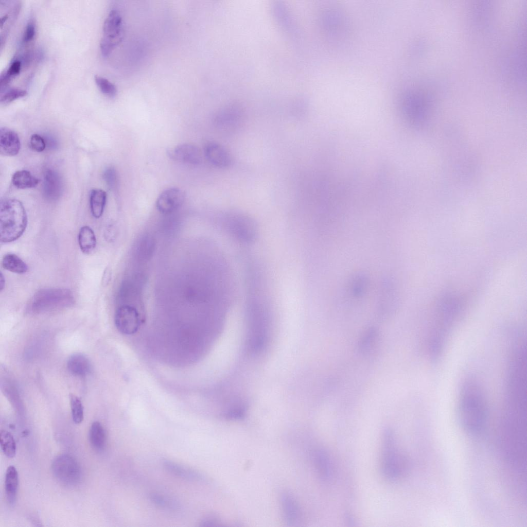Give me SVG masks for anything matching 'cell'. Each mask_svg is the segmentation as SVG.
Masks as SVG:
<instances>
[{
	"label": "cell",
	"mask_w": 527,
	"mask_h": 527,
	"mask_svg": "<svg viewBox=\"0 0 527 527\" xmlns=\"http://www.w3.org/2000/svg\"><path fill=\"white\" fill-rule=\"evenodd\" d=\"M327 456L322 452H318L316 456V461L318 469L324 477H327L329 472V463Z\"/></svg>",
	"instance_id": "30"
},
{
	"label": "cell",
	"mask_w": 527,
	"mask_h": 527,
	"mask_svg": "<svg viewBox=\"0 0 527 527\" xmlns=\"http://www.w3.org/2000/svg\"><path fill=\"white\" fill-rule=\"evenodd\" d=\"M0 443L1 449L6 456L12 458L15 456L16 443L12 435L9 432L1 430Z\"/></svg>",
	"instance_id": "24"
},
{
	"label": "cell",
	"mask_w": 527,
	"mask_h": 527,
	"mask_svg": "<svg viewBox=\"0 0 527 527\" xmlns=\"http://www.w3.org/2000/svg\"><path fill=\"white\" fill-rule=\"evenodd\" d=\"M27 225V214L21 201L14 199L1 201L0 234L2 242H11L19 239L25 232Z\"/></svg>",
	"instance_id": "2"
},
{
	"label": "cell",
	"mask_w": 527,
	"mask_h": 527,
	"mask_svg": "<svg viewBox=\"0 0 527 527\" xmlns=\"http://www.w3.org/2000/svg\"><path fill=\"white\" fill-rule=\"evenodd\" d=\"M95 82L100 91L109 97H114L117 94L115 85L105 78L100 76H95Z\"/></svg>",
	"instance_id": "27"
},
{
	"label": "cell",
	"mask_w": 527,
	"mask_h": 527,
	"mask_svg": "<svg viewBox=\"0 0 527 527\" xmlns=\"http://www.w3.org/2000/svg\"><path fill=\"white\" fill-rule=\"evenodd\" d=\"M75 302L73 292L66 288H48L38 290L31 297L29 309L33 313H43L66 308Z\"/></svg>",
	"instance_id": "3"
},
{
	"label": "cell",
	"mask_w": 527,
	"mask_h": 527,
	"mask_svg": "<svg viewBox=\"0 0 527 527\" xmlns=\"http://www.w3.org/2000/svg\"><path fill=\"white\" fill-rule=\"evenodd\" d=\"M36 35V24L33 20L27 23L23 36V42L25 44L31 41Z\"/></svg>",
	"instance_id": "32"
},
{
	"label": "cell",
	"mask_w": 527,
	"mask_h": 527,
	"mask_svg": "<svg viewBox=\"0 0 527 527\" xmlns=\"http://www.w3.org/2000/svg\"><path fill=\"white\" fill-rule=\"evenodd\" d=\"M111 277V273L109 269H107L104 271L102 282L103 285H107L109 282L110 280Z\"/></svg>",
	"instance_id": "35"
},
{
	"label": "cell",
	"mask_w": 527,
	"mask_h": 527,
	"mask_svg": "<svg viewBox=\"0 0 527 527\" xmlns=\"http://www.w3.org/2000/svg\"><path fill=\"white\" fill-rule=\"evenodd\" d=\"M5 277L3 275V273H1V276H0V289H1V291H2L4 289V287H5Z\"/></svg>",
	"instance_id": "36"
},
{
	"label": "cell",
	"mask_w": 527,
	"mask_h": 527,
	"mask_svg": "<svg viewBox=\"0 0 527 527\" xmlns=\"http://www.w3.org/2000/svg\"><path fill=\"white\" fill-rule=\"evenodd\" d=\"M62 182L59 174L51 169H47L44 175L43 192L48 200H57L61 195Z\"/></svg>",
	"instance_id": "13"
},
{
	"label": "cell",
	"mask_w": 527,
	"mask_h": 527,
	"mask_svg": "<svg viewBox=\"0 0 527 527\" xmlns=\"http://www.w3.org/2000/svg\"><path fill=\"white\" fill-rule=\"evenodd\" d=\"M185 195L178 188H170L163 191L158 197L156 207L163 214H169L177 210L183 203Z\"/></svg>",
	"instance_id": "8"
},
{
	"label": "cell",
	"mask_w": 527,
	"mask_h": 527,
	"mask_svg": "<svg viewBox=\"0 0 527 527\" xmlns=\"http://www.w3.org/2000/svg\"><path fill=\"white\" fill-rule=\"evenodd\" d=\"M364 278H359L354 283L353 290L356 295H360L364 291L365 282Z\"/></svg>",
	"instance_id": "34"
},
{
	"label": "cell",
	"mask_w": 527,
	"mask_h": 527,
	"mask_svg": "<svg viewBox=\"0 0 527 527\" xmlns=\"http://www.w3.org/2000/svg\"><path fill=\"white\" fill-rule=\"evenodd\" d=\"M457 415L459 423L466 433L480 434L488 420V407L480 383L473 377L465 379L460 388Z\"/></svg>",
	"instance_id": "1"
},
{
	"label": "cell",
	"mask_w": 527,
	"mask_h": 527,
	"mask_svg": "<svg viewBox=\"0 0 527 527\" xmlns=\"http://www.w3.org/2000/svg\"><path fill=\"white\" fill-rule=\"evenodd\" d=\"M21 69V62L18 60L14 61L9 66L8 70L3 74L10 80L18 75Z\"/></svg>",
	"instance_id": "33"
},
{
	"label": "cell",
	"mask_w": 527,
	"mask_h": 527,
	"mask_svg": "<svg viewBox=\"0 0 527 527\" xmlns=\"http://www.w3.org/2000/svg\"><path fill=\"white\" fill-rule=\"evenodd\" d=\"M90 443L94 449L102 450L106 444V434L102 425L98 421H94L91 426L89 431Z\"/></svg>",
	"instance_id": "21"
},
{
	"label": "cell",
	"mask_w": 527,
	"mask_h": 527,
	"mask_svg": "<svg viewBox=\"0 0 527 527\" xmlns=\"http://www.w3.org/2000/svg\"><path fill=\"white\" fill-rule=\"evenodd\" d=\"M107 201L106 192L100 189L92 190L90 197V209L92 215L96 218H100L104 211Z\"/></svg>",
	"instance_id": "19"
},
{
	"label": "cell",
	"mask_w": 527,
	"mask_h": 527,
	"mask_svg": "<svg viewBox=\"0 0 527 527\" xmlns=\"http://www.w3.org/2000/svg\"><path fill=\"white\" fill-rule=\"evenodd\" d=\"M27 94V92L24 90L19 89H12L5 93L1 97V103H8L15 99L23 97Z\"/></svg>",
	"instance_id": "29"
},
{
	"label": "cell",
	"mask_w": 527,
	"mask_h": 527,
	"mask_svg": "<svg viewBox=\"0 0 527 527\" xmlns=\"http://www.w3.org/2000/svg\"><path fill=\"white\" fill-rule=\"evenodd\" d=\"M149 498L154 505L162 508L176 510L179 507L178 503L172 499L159 494H151Z\"/></svg>",
	"instance_id": "26"
},
{
	"label": "cell",
	"mask_w": 527,
	"mask_h": 527,
	"mask_svg": "<svg viewBox=\"0 0 527 527\" xmlns=\"http://www.w3.org/2000/svg\"><path fill=\"white\" fill-rule=\"evenodd\" d=\"M103 178L111 190L117 191L118 187V178L117 173L114 168H107L104 172Z\"/></svg>",
	"instance_id": "28"
},
{
	"label": "cell",
	"mask_w": 527,
	"mask_h": 527,
	"mask_svg": "<svg viewBox=\"0 0 527 527\" xmlns=\"http://www.w3.org/2000/svg\"><path fill=\"white\" fill-rule=\"evenodd\" d=\"M380 341V333L375 327H370L364 331L359 341L360 352L364 355L372 354L376 350Z\"/></svg>",
	"instance_id": "14"
},
{
	"label": "cell",
	"mask_w": 527,
	"mask_h": 527,
	"mask_svg": "<svg viewBox=\"0 0 527 527\" xmlns=\"http://www.w3.org/2000/svg\"><path fill=\"white\" fill-rule=\"evenodd\" d=\"M123 37V22L120 13L112 9L107 16L103 25L102 36L100 48L102 56H109L121 42Z\"/></svg>",
	"instance_id": "4"
},
{
	"label": "cell",
	"mask_w": 527,
	"mask_h": 527,
	"mask_svg": "<svg viewBox=\"0 0 527 527\" xmlns=\"http://www.w3.org/2000/svg\"><path fill=\"white\" fill-rule=\"evenodd\" d=\"M21 148V142L17 134L13 130L2 127L0 129V153L6 156H14Z\"/></svg>",
	"instance_id": "12"
},
{
	"label": "cell",
	"mask_w": 527,
	"mask_h": 527,
	"mask_svg": "<svg viewBox=\"0 0 527 527\" xmlns=\"http://www.w3.org/2000/svg\"><path fill=\"white\" fill-rule=\"evenodd\" d=\"M163 465L168 471L177 477L194 481H201L203 479V476L197 471L171 461L165 460Z\"/></svg>",
	"instance_id": "16"
},
{
	"label": "cell",
	"mask_w": 527,
	"mask_h": 527,
	"mask_svg": "<svg viewBox=\"0 0 527 527\" xmlns=\"http://www.w3.org/2000/svg\"><path fill=\"white\" fill-rule=\"evenodd\" d=\"M12 182L14 186L20 189L34 187L39 180L29 171L25 170H19L14 173L12 177Z\"/></svg>",
	"instance_id": "23"
},
{
	"label": "cell",
	"mask_w": 527,
	"mask_h": 527,
	"mask_svg": "<svg viewBox=\"0 0 527 527\" xmlns=\"http://www.w3.org/2000/svg\"><path fill=\"white\" fill-rule=\"evenodd\" d=\"M143 318L135 307L124 304L116 310L115 324L121 333L130 335L136 332L143 323Z\"/></svg>",
	"instance_id": "6"
},
{
	"label": "cell",
	"mask_w": 527,
	"mask_h": 527,
	"mask_svg": "<svg viewBox=\"0 0 527 527\" xmlns=\"http://www.w3.org/2000/svg\"><path fill=\"white\" fill-rule=\"evenodd\" d=\"M67 366L72 374L78 376L86 375L91 370L89 359L82 354H75L71 356L67 361Z\"/></svg>",
	"instance_id": "17"
},
{
	"label": "cell",
	"mask_w": 527,
	"mask_h": 527,
	"mask_svg": "<svg viewBox=\"0 0 527 527\" xmlns=\"http://www.w3.org/2000/svg\"><path fill=\"white\" fill-rule=\"evenodd\" d=\"M281 499L286 520L289 523H295L299 517V511L294 499L288 493H283Z\"/></svg>",
	"instance_id": "20"
},
{
	"label": "cell",
	"mask_w": 527,
	"mask_h": 527,
	"mask_svg": "<svg viewBox=\"0 0 527 527\" xmlns=\"http://www.w3.org/2000/svg\"><path fill=\"white\" fill-rule=\"evenodd\" d=\"M167 153L170 159L181 163L198 165L202 161L200 150L191 144L179 145L169 150Z\"/></svg>",
	"instance_id": "10"
},
{
	"label": "cell",
	"mask_w": 527,
	"mask_h": 527,
	"mask_svg": "<svg viewBox=\"0 0 527 527\" xmlns=\"http://www.w3.org/2000/svg\"><path fill=\"white\" fill-rule=\"evenodd\" d=\"M2 267L6 270L17 274H24L28 270L26 264L17 255L8 253L3 256Z\"/></svg>",
	"instance_id": "22"
},
{
	"label": "cell",
	"mask_w": 527,
	"mask_h": 527,
	"mask_svg": "<svg viewBox=\"0 0 527 527\" xmlns=\"http://www.w3.org/2000/svg\"><path fill=\"white\" fill-rule=\"evenodd\" d=\"M80 249L85 254H90L96 246V238L93 230L89 226L81 227L78 235Z\"/></svg>",
	"instance_id": "18"
},
{
	"label": "cell",
	"mask_w": 527,
	"mask_h": 527,
	"mask_svg": "<svg viewBox=\"0 0 527 527\" xmlns=\"http://www.w3.org/2000/svg\"><path fill=\"white\" fill-rule=\"evenodd\" d=\"M229 232L237 239L250 241L254 239L256 228L254 221L242 213H229L225 218Z\"/></svg>",
	"instance_id": "7"
},
{
	"label": "cell",
	"mask_w": 527,
	"mask_h": 527,
	"mask_svg": "<svg viewBox=\"0 0 527 527\" xmlns=\"http://www.w3.org/2000/svg\"><path fill=\"white\" fill-rule=\"evenodd\" d=\"M30 145L33 150L40 152L45 149L46 143L41 136L34 134L30 137Z\"/></svg>",
	"instance_id": "31"
},
{
	"label": "cell",
	"mask_w": 527,
	"mask_h": 527,
	"mask_svg": "<svg viewBox=\"0 0 527 527\" xmlns=\"http://www.w3.org/2000/svg\"><path fill=\"white\" fill-rule=\"evenodd\" d=\"M19 486L17 471L13 466H9L6 471L5 489L7 500L13 506L16 502Z\"/></svg>",
	"instance_id": "15"
},
{
	"label": "cell",
	"mask_w": 527,
	"mask_h": 527,
	"mask_svg": "<svg viewBox=\"0 0 527 527\" xmlns=\"http://www.w3.org/2000/svg\"><path fill=\"white\" fill-rule=\"evenodd\" d=\"M204 154L208 162L214 166L219 168H226L232 163V157L230 153L220 144L215 142H209L204 147Z\"/></svg>",
	"instance_id": "11"
},
{
	"label": "cell",
	"mask_w": 527,
	"mask_h": 527,
	"mask_svg": "<svg viewBox=\"0 0 527 527\" xmlns=\"http://www.w3.org/2000/svg\"><path fill=\"white\" fill-rule=\"evenodd\" d=\"M393 441L391 433L387 432L384 441L383 470L387 477L391 479L397 477L399 470Z\"/></svg>",
	"instance_id": "9"
},
{
	"label": "cell",
	"mask_w": 527,
	"mask_h": 527,
	"mask_svg": "<svg viewBox=\"0 0 527 527\" xmlns=\"http://www.w3.org/2000/svg\"><path fill=\"white\" fill-rule=\"evenodd\" d=\"M51 469L56 479L64 485L76 486L81 481L80 466L76 459L69 454L56 456L52 461Z\"/></svg>",
	"instance_id": "5"
},
{
	"label": "cell",
	"mask_w": 527,
	"mask_h": 527,
	"mask_svg": "<svg viewBox=\"0 0 527 527\" xmlns=\"http://www.w3.org/2000/svg\"><path fill=\"white\" fill-rule=\"evenodd\" d=\"M69 400L72 411V418L77 424H80L83 420V407L81 400L74 394L69 395Z\"/></svg>",
	"instance_id": "25"
}]
</instances>
